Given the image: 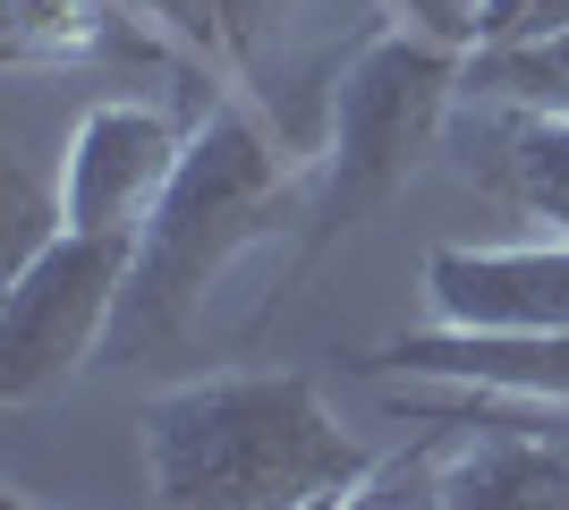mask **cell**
<instances>
[{
  "mask_svg": "<svg viewBox=\"0 0 569 510\" xmlns=\"http://www.w3.org/2000/svg\"><path fill=\"white\" fill-rule=\"evenodd\" d=\"M323 510H442V502H433V486H426V502H391V493L357 486V493H340V502H323Z\"/></svg>",
  "mask_w": 569,
  "mask_h": 510,
  "instance_id": "4fadbf2b",
  "label": "cell"
},
{
  "mask_svg": "<svg viewBox=\"0 0 569 510\" xmlns=\"http://www.w3.org/2000/svg\"><path fill=\"white\" fill-rule=\"evenodd\" d=\"M391 417L468 426V442L433 468V502L442 510H569V442L545 434V400L417 383V391H391Z\"/></svg>",
  "mask_w": 569,
  "mask_h": 510,
  "instance_id": "5b68a950",
  "label": "cell"
},
{
  "mask_svg": "<svg viewBox=\"0 0 569 510\" xmlns=\"http://www.w3.org/2000/svg\"><path fill=\"white\" fill-rule=\"evenodd\" d=\"M459 102H468V43L433 34V26H375L340 60L332 94H323L315 196H307V230H298L289 281H307L357 221L382 213L426 170V153L442 146Z\"/></svg>",
  "mask_w": 569,
  "mask_h": 510,
  "instance_id": "3957f363",
  "label": "cell"
},
{
  "mask_svg": "<svg viewBox=\"0 0 569 510\" xmlns=\"http://www.w3.org/2000/svg\"><path fill=\"white\" fill-rule=\"evenodd\" d=\"M468 179L493 196V204H510L519 221H545V230H561V239H569V120L476 102Z\"/></svg>",
  "mask_w": 569,
  "mask_h": 510,
  "instance_id": "9c48e42d",
  "label": "cell"
},
{
  "mask_svg": "<svg viewBox=\"0 0 569 510\" xmlns=\"http://www.w3.org/2000/svg\"><path fill=\"white\" fill-rule=\"evenodd\" d=\"M307 196H315V153H289L281 128L256 120V102L238 94L204 102L162 204L137 230V272H128V307H119L111 349L170 340L247 247L307 221Z\"/></svg>",
  "mask_w": 569,
  "mask_h": 510,
  "instance_id": "7a4b0ae2",
  "label": "cell"
},
{
  "mask_svg": "<svg viewBox=\"0 0 569 510\" xmlns=\"http://www.w3.org/2000/svg\"><path fill=\"white\" fill-rule=\"evenodd\" d=\"M153 510H323L375 486V442L298 366H230L144 400Z\"/></svg>",
  "mask_w": 569,
  "mask_h": 510,
  "instance_id": "6da1fadb",
  "label": "cell"
},
{
  "mask_svg": "<svg viewBox=\"0 0 569 510\" xmlns=\"http://www.w3.org/2000/svg\"><path fill=\"white\" fill-rule=\"evenodd\" d=\"M569 26V0H468L459 43L468 51H510V43H545Z\"/></svg>",
  "mask_w": 569,
  "mask_h": 510,
  "instance_id": "7c38bea8",
  "label": "cell"
},
{
  "mask_svg": "<svg viewBox=\"0 0 569 510\" xmlns=\"http://www.w3.org/2000/svg\"><path fill=\"white\" fill-rule=\"evenodd\" d=\"M366 374H408V383H468V391H510V400H552L569 409V332H400L366 349Z\"/></svg>",
  "mask_w": 569,
  "mask_h": 510,
  "instance_id": "ba28073f",
  "label": "cell"
},
{
  "mask_svg": "<svg viewBox=\"0 0 569 510\" xmlns=\"http://www.w3.org/2000/svg\"><path fill=\"white\" fill-rule=\"evenodd\" d=\"M468 102H501V111L569 120V26H561V34H545V43L468 51Z\"/></svg>",
  "mask_w": 569,
  "mask_h": 510,
  "instance_id": "8fae6325",
  "label": "cell"
},
{
  "mask_svg": "<svg viewBox=\"0 0 569 510\" xmlns=\"http://www.w3.org/2000/svg\"><path fill=\"white\" fill-rule=\"evenodd\" d=\"M188 128L179 111L162 102H137V94H102L86 120L69 128L60 146V179H51V204L69 230H111V239H137L153 204H162L170 170L188 153Z\"/></svg>",
  "mask_w": 569,
  "mask_h": 510,
  "instance_id": "8992f818",
  "label": "cell"
},
{
  "mask_svg": "<svg viewBox=\"0 0 569 510\" xmlns=\"http://www.w3.org/2000/svg\"><path fill=\"white\" fill-rule=\"evenodd\" d=\"M119 0H9L0 18V51L9 69H69L119 43Z\"/></svg>",
  "mask_w": 569,
  "mask_h": 510,
  "instance_id": "30bf717a",
  "label": "cell"
},
{
  "mask_svg": "<svg viewBox=\"0 0 569 510\" xmlns=\"http://www.w3.org/2000/svg\"><path fill=\"white\" fill-rule=\"evenodd\" d=\"M426 316L442 332H569V239L545 230L519 247H433Z\"/></svg>",
  "mask_w": 569,
  "mask_h": 510,
  "instance_id": "52a82bcc",
  "label": "cell"
},
{
  "mask_svg": "<svg viewBox=\"0 0 569 510\" xmlns=\"http://www.w3.org/2000/svg\"><path fill=\"white\" fill-rule=\"evenodd\" d=\"M128 272H137V239L69 230V221L26 264H9V298H0V409H34L51 391H69L111 349L119 307H128Z\"/></svg>",
  "mask_w": 569,
  "mask_h": 510,
  "instance_id": "277c9868",
  "label": "cell"
},
{
  "mask_svg": "<svg viewBox=\"0 0 569 510\" xmlns=\"http://www.w3.org/2000/svg\"><path fill=\"white\" fill-rule=\"evenodd\" d=\"M0 510H43V502H26V493H0Z\"/></svg>",
  "mask_w": 569,
  "mask_h": 510,
  "instance_id": "5bb4252c",
  "label": "cell"
}]
</instances>
